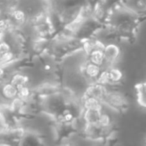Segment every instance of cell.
<instances>
[{"instance_id": "cell-1", "label": "cell", "mask_w": 146, "mask_h": 146, "mask_svg": "<svg viewBox=\"0 0 146 146\" xmlns=\"http://www.w3.org/2000/svg\"><path fill=\"white\" fill-rule=\"evenodd\" d=\"M29 22L33 28L35 37H43L52 40L56 35V30L47 9L35 13L32 17H30Z\"/></svg>"}, {"instance_id": "cell-2", "label": "cell", "mask_w": 146, "mask_h": 146, "mask_svg": "<svg viewBox=\"0 0 146 146\" xmlns=\"http://www.w3.org/2000/svg\"><path fill=\"white\" fill-rule=\"evenodd\" d=\"M103 104L116 113H124L129 108V100L127 96L118 87H108L103 99Z\"/></svg>"}, {"instance_id": "cell-3", "label": "cell", "mask_w": 146, "mask_h": 146, "mask_svg": "<svg viewBox=\"0 0 146 146\" xmlns=\"http://www.w3.org/2000/svg\"><path fill=\"white\" fill-rule=\"evenodd\" d=\"M102 69H103V67L99 66V65H97V64H94V63L90 62L87 59H85V60L79 65L80 75L85 79L87 84L90 83V82L97 81Z\"/></svg>"}, {"instance_id": "cell-4", "label": "cell", "mask_w": 146, "mask_h": 146, "mask_svg": "<svg viewBox=\"0 0 146 146\" xmlns=\"http://www.w3.org/2000/svg\"><path fill=\"white\" fill-rule=\"evenodd\" d=\"M103 51L104 56H105L106 66L115 65L121 57V48L117 43L113 42V41H108V42L104 43Z\"/></svg>"}, {"instance_id": "cell-5", "label": "cell", "mask_w": 146, "mask_h": 146, "mask_svg": "<svg viewBox=\"0 0 146 146\" xmlns=\"http://www.w3.org/2000/svg\"><path fill=\"white\" fill-rule=\"evenodd\" d=\"M108 90V86L103 85V84L99 83V82H90L86 85L84 88L83 92L81 93V96H85V97H94L97 99L101 100L103 102V99L105 97V94Z\"/></svg>"}, {"instance_id": "cell-6", "label": "cell", "mask_w": 146, "mask_h": 146, "mask_svg": "<svg viewBox=\"0 0 146 146\" xmlns=\"http://www.w3.org/2000/svg\"><path fill=\"white\" fill-rule=\"evenodd\" d=\"M18 96V88L9 80L0 83V99L1 102L9 103Z\"/></svg>"}, {"instance_id": "cell-7", "label": "cell", "mask_w": 146, "mask_h": 146, "mask_svg": "<svg viewBox=\"0 0 146 146\" xmlns=\"http://www.w3.org/2000/svg\"><path fill=\"white\" fill-rule=\"evenodd\" d=\"M108 76V87H119L124 79V73L119 67L115 65L106 66Z\"/></svg>"}, {"instance_id": "cell-8", "label": "cell", "mask_w": 146, "mask_h": 146, "mask_svg": "<svg viewBox=\"0 0 146 146\" xmlns=\"http://www.w3.org/2000/svg\"><path fill=\"white\" fill-rule=\"evenodd\" d=\"M8 80L13 83L17 88L23 87V86L29 85L30 78L23 70H13L9 74Z\"/></svg>"}, {"instance_id": "cell-9", "label": "cell", "mask_w": 146, "mask_h": 146, "mask_svg": "<svg viewBox=\"0 0 146 146\" xmlns=\"http://www.w3.org/2000/svg\"><path fill=\"white\" fill-rule=\"evenodd\" d=\"M41 144H44V138L40 133L34 130L25 129L21 145H41Z\"/></svg>"}, {"instance_id": "cell-10", "label": "cell", "mask_w": 146, "mask_h": 146, "mask_svg": "<svg viewBox=\"0 0 146 146\" xmlns=\"http://www.w3.org/2000/svg\"><path fill=\"white\" fill-rule=\"evenodd\" d=\"M103 47L104 45L92 49L88 54L85 55L86 59L89 60L90 62L94 63V64H97L101 67H106V61H105V56H104Z\"/></svg>"}, {"instance_id": "cell-11", "label": "cell", "mask_w": 146, "mask_h": 146, "mask_svg": "<svg viewBox=\"0 0 146 146\" xmlns=\"http://www.w3.org/2000/svg\"><path fill=\"white\" fill-rule=\"evenodd\" d=\"M102 109H92V108H85L81 114V122L83 124H96L101 115Z\"/></svg>"}, {"instance_id": "cell-12", "label": "cell", "mask_w": 146, "mask_h": 146, "mask_svg": "<svg viewBox=\"0 0 146 146\" xmlns=\"http://www.w3.org/2000/svg\"><path fill=\"white\" fill-rule=\"evenodd\" d=\"M137 104L143 109H146V81L138 82L134 86Z\"/></svg>"}, {"instance_id": "cell-13", "label": "cell", "mask_w": 146, "mask_h": 146, "mask_svg": "<svg viewBox=\"0 0 146 146\" xmlns=\"http://www.w3.org/2000/svg\"><path fill=\"white\" fill-rule=\"evenodd\" d=\"M97 124L100 126V127L103 128V129L108 130V131H112V130H113V127H114L113 115L110 114V113H108V112H105L103 109V111H102L101 115H100Z\"/></svg>"}, {"instance_id": "cell-14", "label": "cell", "mask_w": 146, "mask_h": 146, "mask_svg": "<svg viewBox=\"0 0 146 146\" xmlns=\"http://www.w3.org/2000/svg\"><path fill=\"white\" fill-rule=\"evenodd\" d=\"M20 0H0V11L2 14H7L19 7Z\"/></svg>"}, {"instance_id": "cell-15", "label": "cell", "mask_w": 146, "mask_h": 146, "mask_svg": "<svg viewBox=\"0 0 146 146\" xmlns=\"http://www.w3.org/2000/svg\"><path fill=\"white\" fill-rule=\"evenodd\" d=\"M33 94H34V89L31 88L30 85H26L18 88V96L17 97L24 100V101H29L32 98Z\"/></svg>"}, {"instance_id": "cell-16", "label": "cell", "mask_w": 146, "mask_h": 146, "mask_svg": "<svg viewBox=\"0 0 146 146\" xmlns=\"http://www.w3.org/2000/svg\"><path fill=\"white\" fill-rule=\"evenodd\" d=\"M10 30H13V28L7 14L0 15V35L9 32Z\"/></svg>"}, {"instance_id": "cell-17", "label": "cell", "mask_w": 146, "mask_h": 146, "mask_svg": "<svg viewBox=\"0 0 146 146\" xmlns=\"http://www.w3.org/2000/svg\"><path fill=\"white\" fill-rule=\"evenodd\" d=\"M144 14H145V15H146V10H145V11H144Z\"/></svg>"}]
</instances>
